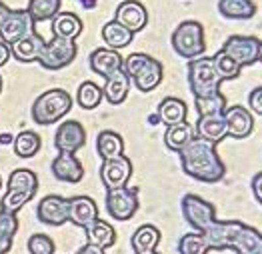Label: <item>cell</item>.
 Segmentation results:
<instances>
[{
  "instance_id": "obj_1",
  "label": "cell",
  "mask_w": 262,
  "mask_h": 254,
  "mask_svg": "<svg viewBox=\"0 0 262 254\" xmlns=\"http://www.w3.org/2000/svg\"><path fill=\"white\" fill-rule=\"evenodd\" d=\"M180 166L184 174L198 182H219L226 174V166L220 160L216 144L194 136L182 150H178Z\"/></svg>"
},
{
  "instance_id": "obj_2",
  "label": "cell",
  "mask_w": 262,
  "mask_h": 254,
  "mask_svg": "<svg viewBox=\"0 0 262 254\" xmlns=\"http://www.w3.org/2000/svg\"><path fill=\"white\" fill-rule=\"evenodd\" d=\"M122 70L140 92H150L162 82L164 66L146 52H132L122 60Z\"/></svg>"
},
{
  "instance_id": "obj_3",
  "label": "cell",
  "mask_w": 262,
  "mask_h": 254,
  "mask_svg": "<svg viewBox=\"0 0 262 254\" xmlns=\"http://www.w3.org/2000/svg\"><path fill=\"white\" fill-rule=\"evenodd\" d=\"M36 190H38V176L32 170H12V174L8 176L6 192L0 202V210L18 212L26 202H30L34 198Z\"/></svg>"
},
{
  "instance_id": "obj_4",
  "label": "cell",
  "mask_w": 262,
  "mask_h": 254,
  "mask_svg": "<svg viewBox=\"0 0 262 254\" xmlns=\"http://www.w3.org/2000/svg\"><path fill=\"white\" fill-rule=\"evenodd\" d=\"M72 108V98L70 94L62 88H52L42 92L34 104H32V120L40 126H48L58 122L64 114L70 112Z\"/></svg>"
},
{
  "instance_id": "obj_5",
  "label": "cell",
  "mask_w": 262,
  "mask_h": 254,
  "mask_svg": "<svg viewBox=\"0 0 262 254\" xmlns=\"http://www.w3.org/2000/svg\"><path fill=\"white\" fill-rule=\"evenodd\" d=\"M188 84L194 98H204L220 92V76L214 70L212 56H198L188 62Z\"/></svg>"
},
{
  "instance_id": "obj_6",
  "label": "cell",
  "mask_w": 262,
  "mask_h": 254,
  "mask_svg": "<svg viewBox=\"0 0 262 254\" xmlns=\"http://www.w3.org/2000/svg\"><path fill=\"white\" fill-rule=\"evenodd\" d=\"M170 44L174 48V52L182 58H198L204 50V26L198 20H184L176 26V30L170 36Z\"/></svg>"
},
{
  "instance_id": "obj_7",
  "label": "cell",
  "mask_w": 262,
  "mask_h": 254,
  "mask_svg": "<svg viewBox=\"0 0 262 254\" xmlns=\"http://www.w3.org/2000/svg\"><path fill=\"white\" fill-rule=\"evenodd\" d=\"M76 52H78V48H76L74 40L52 36V40L42 46L36 62L46 70H60V68H66L68 64L74 62Z\"/></svg>"
},
{
  "instance_id": "obj_8",
  "label": "cell",
  "mask_w": 262,
  "mask_h": 254,
  "mask_svg": "<svg viewBox=\"0 0 262 254\" xmlns=\"http://www.w3.org/2000/svg\"><path fill=\"white\" fill-rule=\"evenodd\" d=\"M180 206H182L184 220L196 232H204L216 220V208H214V204H210L208 200L200 198L198 194H184Z\"/></svg>"
},
{
  "instance_id": "obj_9",
  "label": "cell",
  "mask_w": 262,
  "mask_h": 254,
  "mask_svg": "<svg viewBox=\"0 0 262 254\" xmlns=\"http://www.w3.org/2000/svg\"><path fill=\"white\" fill-rule=\"evenodd\" d=\"M106 210L114 220H130L138 210V188L120 186L106 190Z\"/></svg>"
},
{
  "instance_id": "obj_10",
  "label": "cell",
  "mask_w": 262,
  "mask_h": 254,
  "mask_svg": "<svg viewBox=\"0 0 262 254\" xmlns=\"http://www.w3.org/2000/svg\"><path fill=\"white\" fill-rule=\"evenodd\" d=\"M258 46H260V40L256 36L232 34L230 38H226L220 50L228 54L242 68V66H252L254 62H258Z\"/></svg>"
},
{
  "instance_id": "obj_11",
  "label": "cell",
  "mask_w": 262,
  "mask_h": 254,
  "mask_svg": "<svg viewBox=\"0 0 262 254\" xmlns=\"http://www.w3.org/2000/svg\"><path fill=\"white\" fill-rule=\"evenodd\" d=\"M130 176H132V162L130 158H126L124 154L122 156H116V158H110V160H102L100 180L106 186V190L126 186L128 180H130Z\"/></svg>"
},
{
  "instance_id": "obj_12",
  "label": "cell",
  "mask_w": 262,
  "mask_h": 254,
  "mask_svg": "<svg viewBox=\"0 0 262 254\" xmlns=\"http://www.w3.org/2000/svg\"><path fill=\"white\" fill-rule=\"evenodd\" d=\"M32 32H34V22L30 14L26 10H10V14L0 26V40L10 46Z\"/></svg>"
},
{
  "instance_id": "obj_13",
  "label": "cell",
  "mask_w": 262,
  "mask_h": 254,
  "mask_svg": "<svg viewBox=\"0 0 262 254\" xmlns=\"http://www.w3.org/2000/svg\"><path fill=\"white\" fill-rule=\"evenodd\" d=\"M36 218L48 226H62L68 222V198L60 194H48L36 206Z\"/></svg>"
},
{
  "instance_id": "obj_14",
  "label": "cell",
  "mask_w": 262,
  "mask_h": 254,
  "mask_svg": "<svg viewBox=\"0 0 262 254\" xmlns=\"http://www.w3.org/2000/svg\"><path fill=\"white\" fill-rule=\"evenodd\" d=\"M86 144V130L78 120H66L56 128L54 134V146L58 152H72L76 154L78 150Z\"/></svg>"
},
{
  "instance_id": "obj_15",
  "label": "cell",
  "mask_w": 262,
  "mask_h": 254,
  "mask_svg": "<svg viewBox=\"0 0 262 254\" xmlns=\"http://www.w3.org/2000/svg\"><path fill=\"white\" fill-rule=\"evenodd\" d=\"M244 222L241 220H214L206 230H204V238L208 242L210 250H228L232 244V238L241 230Z\"/></svg>"
},
{
  "instance_id": "obj_16",
  "label": "cell",
  "mask_w": 262,
  "mask_h": 254,
  "mask_svg": "<svg viewBox=\"0 0 262 254\" xmlns=\"http://www.w3.org/2000/svg\"><path fill=\"white\" fill-rule=\"evenodd\" d=\"M114 20L120 22L124 28H128L132 34L144 30V26L148 24V10L140 0H124L118 4Z\"/></svg>"
},
{
  "instance_id": "obj_17",
  "label": "cell",
  "mask_w": 262,
  "mask_h": 254,
  "mask_svg": "<svg viewBox=\"0 0 262 254\" xmlns=\"http://www.w3.org/2000/svg\"><path fill=\"white\" fill-rule=\"evenodd\" d=\"M224 120H226V132H228V136L238 138V140L250 136L252 130H254V114L248 108H244L241 104L226 106Z\"/></svg>"
},
{
  "instance_id": "obj_18",
  "label": "cell",
  "mask_w": 262,
  "mask_h": 254,
  "mask_svg": "<svg viewBox=\"0 0 262 254\" xmlns=\"http://www.w3.org/2000/svg\"><path fill=\"white\" fill-rule=\"evenodd\" d=\"M52 176L60 182H70L76 184L84 178V166L72 152H58V156L50 164Z\"/></svg>"
},
{
  "instance_id": "obj_19",
  "label": "cell",
  "mask_w": 262,
  "mask_h": 254,
  "mask_svg": "<svg viewBox=\"0 0 262 254\" xmlns=\"http://www.w3.org/2000/svg\"><path fill=\"white\" fill-rule=\"evenodd\" d=\"M98 218V206L90 196H72L68 198V222L74 226L86 228Z\"/></svg>"
},
{
  "instance_id": "obj_20",
  "label": "cell",
  "mask_w": 262,
  "mask_h": 254,
  "mask_svg": "<svg viewBox=\"0 0 262 254\" xmlns=\"http://www.w3.org/2000/svg\"><path fill=\"white\" fill-rule=\"evenodd\" d=\"M122 60H124V58L120 56L118 50H112V48L106 46V48H96V50H92V54H90V58H88V64H90L92 72H96L98 76L106 78L112 72H116V70L122 68Z\"/></svg>"
},
{
  "instance_id": "obj_21",
  "label": "cell",
  "mask_w": 262,
  "mask_h": 254,
  "mask_svg": "<svg viewBox=\"0 0 262 254\" xmlns=\"http://www.w3.org/2000/svg\"><path fill=\"white\" fill-rule=\"evenodd\" d=\"M194 132L200 138H206L214 144L222 142L228 132H226V120H224V112L222 114H202L198 116Z\"/></svg>"
},
{
  "instance_id": "obj_22",
  "label": "cell",
  "mask_w": 262,
  "mask_h": 254,
  "mask_svg": "<svg viewBox=\"0 0 262 254\" xmlns=\"http://www.w3.org/2000/svg\"><path fill=\"white\" fill-rule=\"evenodd\" d=\"M44 44H46V40L34 30L32 34L20 38L18 43L10 44V56H14L18 62H24V64L34 62V60H38Z\"/></svg>"
},
{
  "instance_id": "obj_23",
  "label": "cell",
  "mask_w": 262,
  "mask_h": 254,
  "mask_svg": "<svg viewBox=\"0 0 262 254\" xmlns=\"http://www.w3.org/2000/svg\"><path fill=\"white\" fill-rule=\"evenodd\" d=\"M130 90V78L124 74V70H116L110 76L104 78V86H102V94L108 100L110 104H122L128 96Z\"/></svg>"
},
{
  "instance_id": "obj_24",
  "label": "cell",
  "mask_w": 262,
  "mask_h": 254,
  "mask_svg": "<svg viewBox=\"0 0 262 254\" xmlns=\"http://www.w3.org/2000/svg\"><path fill=\"white\" fill-rule=\"evenodd\" d=\"M230 250L236 254H262V234L248 224H242L241 230L232 238Z\"/></svg>"
},
{
  "instance_id": "obj_25",
  "label": "cell",
  "mask_w": 262,
  "mask_h": 254,
  "mask_svg": "<svg viewBox=\"0 0 262 254\" xmlns=\"http://www.w3.org/2000/svg\"><path fill=\"white\" fill-rule=\"evenodd\" d=\"M160 122L164 126H172V124H178V122H184L186 120V114H188V106L182 98H176V96H168L164 98L160 104H158V110H156Z\"/></svg>"
},
{
  "instance_id": "obj_26",
  "label": "cell",
  "mask_w": 262,
  "mask_h": 254,
  "mask_svg": "<svg viewBox=\"0 0 262 254\" xmlns=\"http://www.w3.org/2000/svg\"><path fill=\"white\" fill-rule=\"evenodd\" d=\"M82 28H84V24L74 12H58L52 18V34L60 36V38L76 40L82 34Z\"/></svg>"
},
{
  "instance_id": "obj_27",
  "label": "cell",
  "mask_w": 262,
  "mask_h": 254,
  "mask_svg": "<svg viewBox=\"0 0 262 254\" xmlns=\"http://www.w3.org/2000/svg\"><path fill=\"white\" fill-rule=\"evenodd\" d=\"M84 232H86L88 244H94V246H98L102 250L114 246V242H116V230L110 226L106 220H100V218L90 222L84 228Z\"/></svg>"
},
{
  "instance_id": "obj_28",
  "label": "cell",
  "mask_w": 262,
  "mask_h": 254,
  "mask_svg": "<svg viewBox=\"0 0 262 254\" xmlns=\"http://www.w3.org/2000/svg\"><path fill=\"white\" fill-rule=\"evenodd\" d=\"M219 12L228 20H248L256 14V4L252 0H219Z\"/></svg>"
},
{
  "instance_id": "obj_29",
  "label": "cell",
  "mask_w": 262,
  "mask_h": 254,
  "mask_svg": "<svg viewBox=\"0 0 262 254\" xmlns=\"http://www.w3.org/2000/svg\"><path fill=\"white\" fill-rule=\"evenodd\" d=\"M96 150L102 160H110L124 154V140L114 130H100L96 136Z\"/></svg>"
},
{
  "instance_id": "obj_30",
  "label": "cell",
  "mask_w": 262,
  "mask_h": 254,
  "mask_svg": "<svg viewBox=\"0 0 262 254\" xmlns=\"http://www.w3.org/2000/svg\"><path fill=\"white\" fill-rule=\"evenodd\" d=\"M194 136H196L194 126L188 124V122L184 120V122H178V124H172V126H166V132H164V144H166V149L178 152V150L184 149Z\"/></svg>"
},
{
  "instance_id": "obj_31",
  "label": "cell",
  "mask_w": 262,
  "mask_h": 254,
  "mask_svg": "<svg viewBox=\"0 0 262 254\" xmlns=\"http://www.w3.org/2000/svg\"><path fill=\"white\" fill-rule=\"evenodd\" d=\"M102 40L112 50H120V48H126L134 40V34L128 28H124L120 22L110 20L102 26Z\"/></svg>"
},
{
  "instance_id": "obj_32",
  "label": "cell",
  "mask_w": 262,
  "mask_h": 254,
  "mask_svg": "<svg viewBox=\"0 0 262 254\" xmlns=\"http://www.w3.org/2000/svg\"><path fill=\"white\" fill-rule=\"evenodd\" d=\"M160 242V230L152 224H142L140 228H136V232L132 234L130 244L134 252H146V250H156Z\"/></svg>"
},
{
  "instance_id": "obj_33",
  "label": "cell",
  "mask_w": 262,
  "mask_h": 254,
  "mask_svg": "<svg viewBox=\"0 0 262 254\" xmlns=\"http://www.w3.org/2000/svg\"><path fill=\"white\" fill-rule=\"evenodd\" d=\"M18 216L16 212L0 210V254L10 252L14 234L18 232Z\"/></svg>"
},
{
  "instance_id": "obj_34",
  "label": "cell",
  "mask_w": 262,
  "mask_h": 254,
  "mask_svg": "<svg viewBox=\"0 0 262 254\" xmlns=\"http://www.w3.org/2000/svg\"><path fill=\"white\" fill-rule=\"evenodd\" d=\"M40 146H42V140L34 130H22L20 134L12 140L14 154L20 156V158H32L34 154H38Z\"/></svg>"
},
{
  "instance_id": "obj_35",
  "label": "cell",
  "mask_w": 262,
  "mask_h": 254,
  "mask_svg": "<svg viewBox=\"0 0 262 254\" xmlns=\"http://www.w3.org/2000/svg\"><path fill=\"white\" fill-rule=\"evenodd\" d=\"M60 2L62 0H28L26 12L30 14L32 22H44L52 20L60 12Z\"/></svg>"
},
{
  "instance_id": "obj_36",
  "label": "cell",
  "mask_w": 262,
  "mask_h": 254,
  "mask_svg": "<svg viewBox=\"0 0 262 254\" xmlns=\"http://www.w3.org/2000/svg\"><path fill=\"white\" fill-rule=\"evenodd\" d=\"M104 94H102V86H98L96 82H82L78 86V92H76V102L80 104V108L84 110H94L96 106L102 102Z\"/></svg>"
},
{
  "instance_id": "obj_37",
  "label": "cell",
  "mask_w": 262,
  "mask_h": 254,
  "mask_svg": "<svg viewBox=\"0 0 262 254\" xmlns=\"http://www.w3.org/2000/svg\"><path fill=\"white\" fill-rule=\"evenodd\" d=\"M212 64H214V70H216V74L220 76L222 82H224V80H234V78L241 76L242 68L234 62L228 54H224L222 50H219V52L212 56Z\"/></svg>"
},
{
  "instance_id": "obj_38",
  "label": "cell",
  "mask_w": 262,
  "mask_h": 254,
  "mask_svg": "<svg viewBox=\"0 0 262 254\" xmlns=\"http://www.w3.org/2000/svg\"><path fill=\"white\" fill-rule=\"evenodd\" d=\"M178 252L180 254H208V242L202 232H188L178 240Z\"/></svg>"
},
{
  "instance_id": "obj_39",
  "label": "cell",
  "mask_w": 262,
  "mask_h": 254,
  "mask_svg": "<svg viewBox=\"0 0 262 254\" xmlns=\"http://www.w3.org/2000/svg\"><path fill=\"white\" fill-rule=\"evenodd\" d=\"M194 104H196L198 116H202V114H222L228 106L222 92H216L212 96H204V98H194Z\"/></svg>"
},
{
  "instance_id": "obj_40",
  "label": "cell",
  "mask_w": 262,
  "mask_h": 254,
  "mask_svg": "<svg viewBox=\"0 0 262 254\" xmlns=\"http://www.w3.org/2000/svg\"><path fill=\"white\" fill-rule=\"evenodd\" d=\"M26 248L30 254H54L56 250L54 240L46 234H32L26 242Z\"/></svg>"
},
{
  "instance_id": "obj_41",
  "label": "cell",
  "mask_w": 262,
  "mask_h": 254,
  "mask_svg": "<svg viewBox=\"0 0 262 254\" xmlns=\"http://www.w3.org/2000/svg\"><path fill=\"white\" fill-rule=\"evenodd\" d=\"M248 110L252 114H260L262 116V86H256L248 94Z\"/></svg>"
},
{
  "instance_id": "obj_42",
  "label": "cell",
  "mask_w": 262,
  "mask_h": 254,
  "mask_svg": "<svg viewBox=\"0 0 262 254\" xmlns=\"http://www.w3.org/2000/svg\"><path fill=\"white\" fill-rule=\"evenodd\" d=\"M250 186H252V194H254V198L262 204V172L254 174V178H252Z\"/></svg>"
},
{
  "instance_id": "obj_43",
  "label": "cell",
  "mask_w": 262,
  "mask_h": 254,
  "mask_svg": "<svg viewBox=\"0 0 262 254\" xmlns=\"http://www.w3.org/2000/svg\"><path fill=\"white\" fill-rule=\"evenodd\" d=\"M8 58H10V46L0 40V66L8 62Z\"/></svg>"
},
{
  "instance_id": "obj_44",
  "label": "cell",
  "mask_w": 262,
  "mask_h": 254,
  "mask_svg": "<svg viewBox=\"0 0 262 254\" xmlns=\"http://www.w3.org/2000/svg\"><path fill=\"white\" fill-rule=\"evenodd\" d=\"M76 254H104V250H102V248H98V246H94V244H88L86 242V244H84V246H82Z\"/></svg>"
},
{
  "instance_id": "obj_45",
  "label": "cell",
  "mask_w": 262,
  "mask_h": 254,
  "mask_svg": "<svg viewBox=\"0 0 262 254\" xmlns=\"http://www.w3.org/2000/svg\"><path fill=\"white\" fill-rule=\"evenodd\" d=\"M78 4H80L82 8H86V10H92V8L98 6V0H78Z\"/></svg>"
},
{
  "instance_id": "obj_46",
  "label": "cell",
  "mask_w": 262,
  "mask_h": 254,
  "mask_svg": "<svg viewBox=\"0 0 262 254\" xmlns=\"http://www.w3.org/2000/svg\"><path fill=\"white\" fill-rule=\"evenodd\" d=\"M8 14H10V8H8L4 2H0V26H2V22L6 20Z\"/></svg>"
},
{
  "instance_id": "obj_47",
  "label": "cell",
  "mask_w": 262,
  "mask_h": 254,
  "mask_svg": "<svg viewBox=\"0 0 262 254\" xmlns=\"http://www.w3.org/2000/svg\"><path fill=\"white\" fill-rule=\"evenodd\" d=\"M148 122H150V124H158V122H160L158 114H154V116H150V118H148Z\"/></svg>"
},
{
  "instance_id": "obj_48",
  "label": "cell",
  "mask_w": 262,
  "mask_h": 254,
  "mask_svg": "<svg viewBox=\"0 0 262 254\" xmlns=\"http://www.w3.org/2000/svg\"><path fill=\"white\" fill-rule=\"evenodd\" d=\"M10 140H12V138H10V136H8V134H4V136H2V134H0V142H10Z\"/></svg>"
},
{
  "instance_id": "obj_49",
  "label": "cell",
  "mask_w": 262,
  "mask_h": 254,
  "mask_svg": "<svg viewBox=\"0 0 262 254\" xmlns=\"http://www.w3.org/2000/svg\"><path fill=\"white\" fill-rule=\"evenodd\" d=\"M258 60L262 62V40H260V46H258Z\"/></svg>"
},
{
  "instance_id": "obj_50",
  "label": "cell",
  "mask_w": 262,
  "mask_h": 254,
  "mask_svg": "<svg viewBox=\"0 0 262 254\" xmlns=\"http://www.w3.org/2000/svg\"><path fill=\"white\" fill-rule=\"evenodd\" d=\"M134 254H158L156 250H146V252H134Z\"/></svg>"
},
{
  "instance_id": "obj_51",
  "label": "cell",
  "mask_w": 262,
  "mask_h": 254,
  "mask_svg": "<svg viewBox=\"0 0 262 254\" xmlns=\"http://www.w3.org/2000/svg\"><path fill=\"white\" fill-rule=\"evenodd\" d=\"M0 94H2V76H0Z\"/></svg>"
},
{
  "instance_id": "obj_52",
  "label": "cell",
  "mask_w": 262,
  "mask_h": 254,
  "mask_svg": "<svg viewBox=\"0 0 262 254\" xmlns=\"http://www.w3.org/2000/svg\"><path fill=\"white\" fill-rule=\"evenodd\" d=\"M0 188H2V180H0Z\"/></svg>"
}]
</instances>
